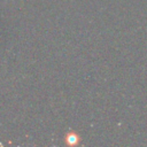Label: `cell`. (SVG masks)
<instances>
[{"label": "cell", "mask_w": 147, "mask_h": 147, "mask_svg": "<svg viewBox=\"0 0 147 147\" xmlns=\"http://www.w3.org/2000/svg\"><path fill=\"white\" fill-rule=\"evenodd\" d=\"M65 141H67L68 145H71V146L77 145L78 141H79V137H78L75 132H70V133L65 137Z\"/></svg>", "instance_id": "obj_1"}]
</instances>
